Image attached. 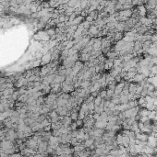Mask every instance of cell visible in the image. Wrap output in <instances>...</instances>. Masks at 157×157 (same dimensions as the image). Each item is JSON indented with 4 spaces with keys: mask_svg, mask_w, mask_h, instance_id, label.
<instances>
[{
    "mask_svg": "<svg viewBox=\"0 0 157 157\" xmlns=\"http://www.w3.org/2000/svg\"><path fill=\"white\" fill-rule=\"evenodd\" d=\"M46 33L51 37V36H53V35L56 34V30H55V29H52V28H49V30L46 31Z\"/></svg>",
    "mask_w": 157,
    "mask_h": 157,
    "instance_id": "15",
    "label": "cell"
},
{
    "mask_svg": "<svg viewBox=\"0 0 157 157\" xmlns=\"http://www.w3.org/2000/svg\"><path fill=\"white\" fill-rule=\"evenodd\" d=\"M28 98H29V95H27L26 93H24V94L20 95L17 100H18V101H21V102H23V103H26L27 100H28Z\"/></svg>",
    "mask_w": 157,
    "mask_h": 157,
    "instance_id": "8",
    "label": "cell"
},
{
    "mask_svg": "<svg viewBox=\"0 0 157 157\" xmlns=\"http://www.w3.org/2000/svg\"><path fill=\"white\" fill-rule=\"evenodd\" d=\"M107 123H108V121H105V120H96L94 123V127L98 128V129H104L105 130Z\"/></svg>",
    "mask_w": 157,
    "mask_h": 157,
    "instance_id": "6",
    "label": "cell"
},
{
    "mask_svg": "<svg viewBox=\"0 0 157 157\" xmlns=\"http://www.w3.org/2000/svg\"><path fill=\"white\" fill-rule=\"evenodd\" d=\"M76 123H77L78 128H81V127H83V119H78L76 120Z\"/></svg>",
    "mask_w": 157,
    "mask_h": 157,
    "instance_id": "18",
    "label": "cell"
},
{
    "mask_svg": "<svg viewBox=\"0 0 157 157\" xmlns=\"http://www.w3.org/2000/svg\"><path fill=\"white\" fill-rule=\"evenodd\" d=\"M94 107H95V105H94V102H93V101L88 103V108H89V112H90L91 114H93V112H94Z\"/></svg>",
    "mask_w": 157,
    "mask_h": 157,
    "instance_id": "10",
    "label": "cell"
},
{
    "mask_svg": "<svg viewBox=\"0 0 157 157\" xmlns=\"http://www.w3.org/2000/svg\"><path fill=\"white\" fill-rule=\"evenodd\" d=\"M69 128L71 129V130H77L78 126H77V123H76V121L72 122V123H71V124L69 125Z\"/></svg>",
    "mask_w": 157,
    "mask_h": 157,
    "instance_id": "17",
    "label": "cell"
},
{
    "mask_svg": "<svg viewBox=\"0 0 157 157\" xmlns=\"http://www.w3.org/2000/svg\"><path fill=\"white\" fill-rule=\"evenodd\" d=\"M32 74H33V70H28V71L24 73L23 75H24V77H25V78H27V79H28V78H29Z\"/></svg>",
    "mask_w": 157,
    "mask_h": 157,
    "instance_id": "16",
    "label": "cell"
},
{
    "mask_svg": "<svg viewBox=\"0 0 157 157\" xmlns=\"http://www.w3.org/2000/svg\"><path fill=\"white\" fill-rule=\"evenodd\" d=\"M52 61V54H51V52H46L45 54L43 55L42 59H41V64L42 65H45L47 63H51Z\"/></svg>",
    "mask_w": 157,
    "mask_h": 157,
    "instance_id": "2",
    "label": "cell"
},
{
    "mask_svg": "<svg viewBox=\"0 0 157 157\" xmlns=\"http://www.w3.org/2000/svg\"><path fill=\"white\" fill-rule=\"evenodd\" d=\"M100 54H102V51H91V57L92 58H97Z\"/></svg>",
    "mask_w": 157,
    "mask_h": 157,
    "instance_id": "11",
    "label": "cell"
},
{
    "mask_svg": "<svg viewBox=\"0 0 157 157\" xmlns=\"http://www.w3.org/2000/svg\"><path fill=\"white\" fill-rule=\"evenodd\" d=\"M106 94H107V91H106V89H103L102 91L99 92V96H101L103 99H104L105 97H106Z\"/></svg>",
    "mask_w": 157,
    "mask_h": 157,
    "instance_id": "14",
    "label": "cell"
},
{
    "mask_svg": "<svg viewBox=\"0 0 157 157\" xmlns=\"http://www.w3.org/2000/svg\"><path fill=\"white\" fill-rule=\"evenodd\" d=\"M91 58V52H81L79 56V60L82 62H88Z\"/></svg>",
    "mask_w": 157,
    "mask_h": 157,
    "instance_id": "7",
    "label": "cell"
},
{
    "mask_svg": "<svg viewBox=\"0 0 157 157\" xmlns=\"http://www.w3.org/2000/svg\"><path fill=\"white\" fill-rule=\"evenodd\" d=\"M99 31H100L98 30L97 26L91 25L90 28H89V30H88V34H89L90 37H95V36H97V34L99 33Z\"/></svg>",
    "mask_w": 157,
    "mask_h": 157,
    "instance_id": "4",
    "label": "cell"
},
{
    "mask_svg": "<svg viewBox=\"0 0 157 157\" xmlns=\"http://www.w3.org/2000/svg\"><path fill=\"white\" fill-rule=\"evenodd\" d=\"M82 19H83V18H82V17H77V18H75L73 20L71 21L70 23H71L72 25H78V24H80V23H81ZM72 25H71V26H72Z\"/></svg>",
    "mask_w": 157,
    "mask_h": 157,
    "instance_id": "9",
    "label": "cell"
},
{
    "mask_svg": "<svg viewBox=\"0 0 157 157\" xmlns=\"http://www.w3.org/2000/svg\"><path fill=\"white\" fill-rule=\"evenodd\" d=\"M83 66H84V64L81 63V62H79V61H76L75 63H74V65H73V67H72V73L74 74V75H77V73L83 68Z\"/></svg>",
    "mask_w": 157,
    "mask_h": 157,
    "instance_id": "1",
    "label": "cell"
},
{
    "mask_svg": "<svg viewBox=\"0 0 157 157\" xmlns=\"http://www.w3.org/2000/svg\"><path fill=\"white\" fill-rule=\"evenodd\" d=\"M120 15L123 16V17H126V18H128L131 16V11L130 10H123L120 12Z\"/></svg>",
    "mask_w": 157,
    "mask_h": 157,
    "instance_id": "13",
    "label": "cell"
},
{
    "mask_svg": "<svg viewBox=\"0 0 157 157\" xmlns=\"http://www.w3.org/2000/svg\"><path fill=\"white\" fill-rule=\"evenodd\" d=\"M92 50H93V51H102L101 39H95V42L92 44Z\"/></svg>",
    "mask_w": 157,
    "mask_h": 157,
    "instance_id": "5",
    "label": "cell"
},
{
    "mask_svg": "<svg viewBox=\"0 0 157 157\" xmlns=\"http://www.w3.org/2000/svg\"><path fill=\"white\" fill-rule=\"evenodd\" d=\"M42 57H43L42 52H38L36 53V55H35V58H36V59H42Z\"/></svg>",
    "mask_w": 157,
    "mask_h": 157,
    "instance_id": "19",
    "label": "cell"
},
{
    "mask_svg": "<svg viewBox=\"0 0 157 157\" xmlns=\"http://www.w3.org/2000/svg\"><path fill=\"white\" fill-rule=\"evenodd\" d=\"M102 100H103V98H102L101 96L98 95L96 97H94V100H93V102H94V105L95 106H99V105L101 104Z\"/></svg>",
    "mask_w": 157,
    "mask_h": 157,
    "instance_id": "12",
    "label": "cell"
},
{
    "mask_svg": "<svg viewBox=\"0 0 157 157\" xmlns=\"http://www.w3.org/2000/svg\"><path fill=\"white\" fill-rule=\"evenodd\" d=\"M124 85H125V80L122 79L121 82H118V84H116V87H115V95L116 96H119L121 94L122 90L124 88Z\"/></svg>",
    "mask_w": 157,
    "mask_h": 157,
    "instance_id": "3",
    "label": "cell"
}]
</instances>
